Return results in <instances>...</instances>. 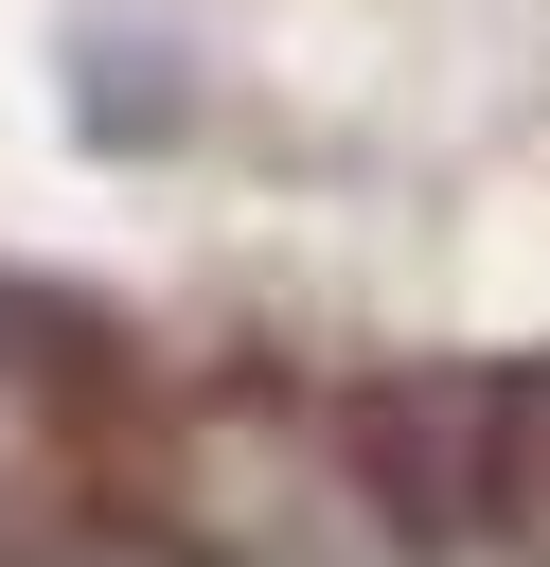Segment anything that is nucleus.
Here are the masks:
<instances>
[{
    "label": "nucleus",
    "instance_id": "f257e3e1",
    "mask_svg": "<svg viewBox=\"0 0 550 567\" xmlns=\"http://www.w3.org/2000/svg\"><path fill=\"white\" fill-rule=\"evenodd\" d=\"M71 567H160V549H71Z\"/></svg>",
    "mask_w": 550,
    "mask_h": 567
}]
</instances>
